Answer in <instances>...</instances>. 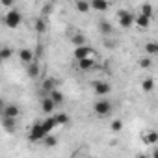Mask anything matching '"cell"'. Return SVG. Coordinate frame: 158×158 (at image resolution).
I'll list each match as a JSON object with an SVG mask.
<instances>
[{"label":"cell","instance_id":"obj_1","mask_svg":"<svg viewBox=\"0 0 158 158\" xmlns=\"http://www.w3.org/2000/svg\"><path fill=\"white\" fill-rule=\"evenodd\" d=\"M56 127H58V123H56V119H54V114L48 115L47 119L35 121V123L32 125L30 132H28V139H30L32 143H39V141H43L45 136L52 134V130H54Z\"/></svg>","mask_w":158,"mask_h":158},{"label":"cell","instance_id":"obj_2","mask_svg":"<svg viewBox=\"0 0 158 158\" xmlns=\"http://www.w3.org/2000/svg\"><path fill=\"white\" fill-rule=\"evenodd\" d=\"M112 110H114V102H110V101H106V99H99V101L93 104V112H95L99 117L110 115Z\"/></svg>","mask_w":158,"mask_h":158},{"label":"cell","instance_id":"obj_3","mask_svg":"<svg viewBox=\"0 0 158 158\" xmlns=\"http://www.w3.org/2000/svg\"><path fill=\"white\" fill-rule=\"evenodd\" d=\"M4 23H6V26H10V28H19L21 23H23V15H21V11H17V10L11 8V10L4 15Z\"/></svg>","mask_w":158,"mask_h":158},{"label":"cell","instance_id":"obj_4","mask_svg":"<svg viewBox=\"0 0 158 158\" xmlns=\"http://www.w3.org/2000/svg\"><path fill=\"white\" fill-rule=\"evenodd\" d=\"M2 117H8V119H19V115H21V108L15 104V102H6L4 104V108H2Z\"/></svg>","mask_w":158,"mask_h":158},{"label":"cell","instance_id":"obj_5","mask_svg":"<svg viewBox=\"0 0 158 158\" xmlns=\"http://www.w3.org/2000/svg\"><path fill=\"white\" fill-rule=\"evenodd\" d=\"M117 19H119V26H121L123 30H128V28L134 26V15H132L130 11L121 10V11L117 13Z\"/></svg>","mask_w":158,"mask_h":158},{"label":"cell","instance_id":"obj_6","mask_svg":"<svg viewBox=\"0 0 158 158\" xmlns=\"http://www.w3.org/2000/svg\"><path fill=\"white\" fill-rule=\"evenodd\" d=\"M73 56H74L76 61H80V60H86V58H93V50H91L88 45H84V47H76L74 52H73Z\"/></svg>","mask_w":158,"mask_h":158},{"label":"cell","instance_id":"obj_7","mask_svg":"<svg viewBox=\"0 0 158 158\" xmlns=\"http://www.w3.org/2000/svg\"><path fill=\"white\" fill-rule=\"evenodd\" d=\"M93 91H95L99 97H104V95H108V93L112 91V86H110L108 82H104V80H99V82L93 84Z\"/></svg>","mask_w":158,"mask_h":158},{"label":"cell","instance_id":"obj_8","mask_svg":"<svg viewBox=\"0 0 158 158\" xmlns=\"http://www.w3.org/2000/svg\"><path fill=\"white\" fill-rule=\"evenodd\" d=\"M41 89H43V93H50V91H54V89H58V80L56 78H52V76H48V78H45L43 80V84H41Z\"/></svg>","mask_w":158,"mask_h":158},{"label":"cell","instance_id":"obj_9","mask_svg":"<svg viewBox=\"0 0 158 158\" xmlns=\"http://www.w3.org/2000/svg\"><path fill=\"white\" fill-rule=\"evenodd\" d=\"M2 128L8 132V134H15L17 132V121L15 119H8V117H2Z\"/></svg>","mask_w":158,"mask_h":158},{"label":"cell","instance_id":"obj_10","mask_svg":"<svg viewBox=\"0 0 158 158\" xmlns=\"http://www.w3.org/2000/svg\"><path fill=\"white\" fill-rule=\"evenodd\" d=\"M19 58H21V61L23 63H26V65H30V63H34V52L30 50V48H21L19 50Z\"/></svg>","mask_w":158,"mask_h":158},{"label":"cell","instance_id":"obj_11","mask_svg":"<svg viewBox=\"0 0 158 158\" xmlns=\"http://www.w3.org/2000/svg\"><path fill=\"white\" fill-rule=\"evenodd\" d=\"M41 110H43L47 115H52L54 110H56V104H54L48 97H43V101H41Z\"/></svg>","mask_w":158,"mask_h":158},{"label":"cell","instance_id":"obj_12","mask_svg":"<svg viewBox=\"0 0 158 158\" xmlns=\"http://www.w3.org/2000/svg\"><path fill=\"white\" fill-rule=\"evenodd\" d=\"M71 43L74 45V48L76 47H84L86 45V35L84 34H80V32H74V34H71Z\"/></svg>","mask_w":158,"mask_h":158},{"label":"cell","instance_id":"obj_13","mask_svg":"<svg viewBox=\"0 0 158 158\" xmlns=\"http://www.w3.org/2000/svg\"><path fill=\"white\" fill-rule=\"evenodd\" d=\"M110 8L108 2H104V0H93V2H89V10H95V11H106Z\"/></svg>","mask_w":158,"mask_h":158},{"label":"cell","instance_id":"obj_14","mask_svg":"<svg viewBox=\"0 0 158 158\" xmlns=\"http://www.w3.org/2000/svg\"><path fill=\"white\" fill-rule=\"evenodd\" d=\"M141 139H143L145 145H154L156 139H158V134H156L154 130H149V132H145V134L141 136Z\"/></svg>","mask_w":158,"mask_h":158},{"label":"cell","instance_id":"obj_15","mask_svg":"<svg viewBox=\"0 0 158 158\" xmlns=\"http://www.w3.org/2000/svg\"><path fill=\"white\" fill-rule=\"evenodd\" d=\"M47 97H48V99H50V101H52L56 106H60V104L63 102V93H61L60 89H54V91H50Z\"/></svg>","mask_w":158,"mask_h":158},{"label":"cell","instance_id":"obj_16","mask_svg":"<svg viewBox=\"0 0 158 158\" xmlns=\"http://www.w3.org/2000/svg\"><path fill=\"white\" fill-rule=\"evenodd\" d=\"M134 24L138 28H147L151 24V19L149 17H143V15H134Z\"/></svg>","mask_w":158,"mask_h":158},{"label":"cell","instance_id":"obj_17","mask_svg":"<svg viewBox=\"0 0 158 158\" xmlns=\"http://www.w3.org/2000/svg\"><path fill=\"white\" fill-rule=\"evenodd\" d=\"M76 63H78V69H80V71H89L95 65V60L93 58H86V60H80V61H76Z\"/></svg>","mask_w":158,"mask_h":158},{"label":"cell","instance_id":"obj_18","mask_svg":"<svg viewBox=\"0 0 158 158\" xmlns=\"http://www.w3.org/2000/svg\"><path fill=\"white\" fill-rule=\"evenodd\" d=\"M99 30H101L104 35H112V34H114V26H112L108 21H101V23H99Z\"/></svg>","mask_w":158,"mask_h":158},{"label":"cell","instance_id":"obj_19","mask_svg":"<svg viewBox=\"0 0 158 158\" xmlns=\"http://www.w3.org/2000/svg\"><path fill=\"white\" fill-rule=\"evenodd\" d=\"M145 52L149 54V58L156 56V54H158V43H154V41H149V43L145 45Z\"/></svg>","mask_w":158,"mask_h":158},{"label":"cell","instance_id":"obj_20","mask_svg":"<svg viewBox=\"0 0 158 158\" xmlns=\"http://www.w3.org/2000/svg\"><path fill=\"white\" fill-rule=\"evenodd\" d=\"M13 56V48L10 47H4V48H0V61H6Z\"/></svg>","mask_w":158,"mask_h":158},{"label":"cell","instance_id":"obj_21","mask_svg":"<svg viewBox=\"0 0 158 158\" xmlns=\"http://www.w3.org/2000/svg\"><path fill=\"white\" fill-rule=\"evenodd\" d=\"M74 8L78 11H82V13H88L89 11V2H82V0H76L74 2Z\"/></svg>","mask_w":158,"mask_h":158},{"label":"cell","instance_id":"obj_22","mask_svg":"<svg viewBox=\"0 0 158 158\" xmlns=\"http://www.w3.org/2000/svg\"><path fill=\"white\" fill-rule=\"evenodd\" d=\"M41 143H43L45 147H54V145L58 143V139L54 138V134H48V136H45V138H43V141H41Z\"/></svg>","mask_w":158,"mask_h":158},{"label":"cell","instance_id":"obj_23","mask_svg":"<svg viewBox=\"0 0 158 158\" xmlns=\"http://www.w3.org/2000/svg\"><path fill=\"white\" fill-rule=\"evenodd\" d=\"M54 119H56L58 127H60V125H65V123H69V115H67V114H54Z\"/></svg>","mask_w":158,"mask_h":158},{"label":"cell","instance_id":"obj_24","mask_svg":"<svg viewBox=\"0 0 158 158\" xmlns=\"http://www.w3.org/2000/svg\"><path fill=\"white\" fill-rule=\"evenodd\" d=\"M139 15H143V17H149V19H151V17H152V6H151V4H143V6H141V13H139Z\"/></svg>","mask_w":158,"mask_h":158},{"label":"cell","instance_id":"obj_25","mask_svg":"<svg viewBox=\"0 0 158 158\" xmlns=\"http://www.w3.org/2000/svg\"><path fill=\"white\" fill-rule=\"evenodd\" d=\"M141 88H143V91H152V88H154V80H151V78H145V80L141 82Z\"/></svg>","mask_w":158,"mask_h":158},{"label":"cell","instance_id":"obj_26","mask_svg":"<svg viewBox=\"0 0 158 158\" xmlns=\"http://www.w3.org/2000/svg\"><path fill=\"white\" fill-rule=\"evenodd\" d=\"M35 30H37V32H45V30H47V23H45L43 17L35 19Z\"/></svg>","mask_w":158,"mask_h":158},{"label":"cell","instance_id":"obj_27","mask_svg":"<svg viewBox=\"0 0 158 158\" xmlns=\"http://www.w3.org/2000/svg\"><path fill=\"white\" fill-rule=\"evenodd\" d=\"M110 128H112V130H114V132H119V130H121V128H123V123H121V121H119V119H114V121H112V123H110Z\"/></svg>","mask_w":158,"mask_h":158},{"label":"cell","instance_id":"obj_28","mask_svg":"<svg viewBox=\"0 0 158 158\" xmlns=\"http://www.w3.org/2000/svg\"><path fill=\"white\" fill-rule=\"evenodd\" d=\"M37 69H39V67H37V63H35V61H34V63H30V65H28V74H30L32 78H34V76H37Z\"/></svg>","mask_w":158,"mask_h":158},{"label":"cell","instance_id":"obj_29","mask_svg":"<svg viewBox=\"0 0 158 158\" xmlns=\"http://www.w3.org/2000/svg\"><path fill=\"white\" fill-rule=\"evenodd\" d=\"M149 65H151V58H149V56H145V58L139 60V67H141V69H147Z\"/></svg>","mask_w":158,"mask_h":158},{"label":"cell","instance_id":"obj_30","mask_svg":"<svg viewBox=\"0 0 158 158\" xmlns=\"http://www.w3.org/2000/svg\"><path fill=\"white\" fill-rule=\"evenodd\" d=\"M2 6H4V8H10V10H11V8H13V2H11V0H4V2H2Z\"/></svg>","mask_w":158,"mask_h":158},{"label":"cell","instance_id":"obj_31","mask_svg":"<svg viewBox=\"0 0 158 158\" xmlns=\"http://www.w3.org/2000/svg\"><path fill=\"white\" fill-rule=\"evenodd\" d=\"M4 104H6V102H4L2 99H0V112H2V108H4Z\"/></svg>","mask_w":158,"mask_h":158},{"label":"cell","instance_id":"obj_32","mask_svg":"<svg viewBox=\"0 0 158 158\" xmlns=\"http://www.w3.org/2000/svg\"><path fill=\"white\" fill-rule=\"evenodd\" d=\"M136 158H149V156H147V154H138Z\"/></svg>","mask_w":158,"mask_h":158},{"label":"cell","instance_id":"obj_33","mask_svg":"<svg viewBox=\"0 0 158 158\" xmlns=\"http://www.w3.org/2000/svg\"><path fill=\"white\" fill-rule=\"evenodd\" d=\"M0 63H2V61H0Z\"/></svg>","mask_w":158,"mask_h":158}]
</instances>
